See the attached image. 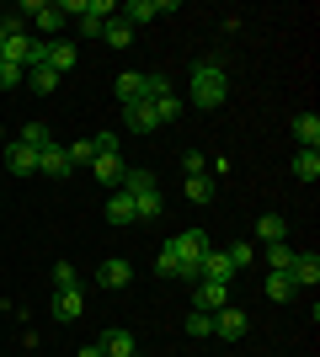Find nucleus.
<instances>
[{
  "mask_svg": "<svg viewBox=\"0 0 320 357\" xmlns=\"http://www.w3.org/2000/svg\"><path fill=\"white\" fill-rule=\"evenodd\" d=\"M187 96L192 107H224L229 96V75H224V59H198L187 70Z\"/></svg>",
  "mask_w": 320,
  "mask_h": 357,
  "instance_id": "obj_1",
  "label": "nucleus"
},
{
  "mask_svg": "<svg viewBox=\"0 0 320 357\" xmlns=\"http://www.w3.org/2000/svg\"><path fill=\"white\" fill-rule=\"evenodd\" d=\"M171 256H176V278H187V283H198L203 278V256L213 251V240L203 235V229H182L176 240H166Z\"/></svg>",
  "mask_w": 320,
  "mask_h": 357,
  "instance_id": "obj_2",
  "label": "nucleus"
},
{
  "mask_svg": "<svg viewBox=\"0 0 320 357\" xmlns=\"http://www.w3.org/2000/svg\"><path fill=\"white\" fill-rule=\"evenodd\" d=\"M118 16L128 22V27H144V22H155V16H176V0H123Z\"/></svg>",
  "mask_w": 320,
  "mask_h": 357,
  "instance_id": "obj_3",
  "label": "nucleus"
},
{
  "mask_svg": "<svg viewBox=\"0 0 320 357\" xmlns=\"http://www.w3.org/2000/svg\"><path fill=\"white\" fill-rule=\"evenodd\" d=\"M245 331H251V314L245 310H235V304L213 310V336H219V342H241Z\"/></svg>",
  "mask_w": 320,
  "mask_h": 357,
  "instance_id": "obj_4",
  "label": "nucleus"
},
{
  "mask_svg": "<svg viewBox=\"0 0 320 357\" xmlns=\"http://www.w3.org/2000/svg\"><path fill=\"white\" fill-rule=\"evenodd\" d=\"M229 304V283H213V278H203V283H192V310L213 314V310H224Z\"/></svg>",
  "mask_w": 320,
  "mask_h": 357,
  "instance_id": "obj_5",
  "label": "nucleus"
},
{
  "mask_svg": "<svg viewBox=\"0 0 320 357\" xmlns=\"http://www.w3.org/2000/svg\"><path fill=\"white\" fill-rule=\"evenodd\" d=\"M128 283H134V261L107 256L102 267H96V288H112V294H118V288H128Z\"/></svg>",
  "mask_w": 320,
  "mask_h": 357,
  "instance_id": "obj_6",
  "label": "nucleus"
},
{
  "mask_svg": "<svg viewBox=\"0 0 320 357\" xmlns=\"http://www.w3.org/2000/svg\"><path fill=\"white\" fill-rule=\"evenodd\" d=\"M112 91H118L123 107H128V102H150V75H144V70H123Z\"/></svg>",
  "mask_w": 320,
  "mask_h": 357,
  "instance_id": "obj_7",
  "label": "nucleus"
},
{
  "mask_svg": "<svg viewBox=\"0 0 320 357\" xmlns=\"http://www.w3.org/2000/svg\"><path fill=\"white\" fill-rule=\"evenodd\" d=\"M86 314V288H54V320H80Z\"/></svg>",
  "mask_w": 320,
  "mask_h": 357,
  "instance_id": "obj_8",
  "label": "nucleus"
},
{
  "mask_svg": "<svg viewBox=\"0 0 320 357\" xmlns=\"http://www.w3.org/2000/svg\"><path fill=\"white\" fill-rule=\"evenodd\" d=\"M38 171H43V176H54V181L75 176V165H70V155H64V144H48V149H38Z\"/></svg>",
  "mask_w": 320,
  "mask_h": 357,
  "instance_id": "obj_9",
  "label": "nucleus"
},
{
  "mask_svg": "<svg viewBox=\"0 0 320 357\" xmlns=\"http://www.w3.org/2000/svg\"><path fill=\"white\" fill-rule=\"evenodd\" d=\"M123 171H128V165H123V155H96V160H91L96 187H112V192L123 187Z\"/></svg>",
  "mask_w": 320,
  "mask_h": 357,
  "instance_id": "obj_10",
  "label": "nucleus"
},
{
  "mask_svg": "<svg viewBox=\"0 0 320 357\" xmlns=\"http://www.w3.org/2000/svg\"><path fill=\"white\" fill-rule=\"evenodd\" d=\"M289 278H294V288H315V283H320V256H315V251H294Z\"/></svg>",
  "mask_w": 320,
  "mask_h": 357,
  "instance_id": "obj_11",
  "label": "nucleus"
},
{
  "mask_svg": "<svg viewBox=\"0 0 320 357\" xmlns=\"http://www.w3.org/2000/svg\"><path fill=\"white\" fill-rule=\"evenodd\" d=\"M32 43H38V38H32L27 27H11L6 48H0V59H11V64H22V70H27V59H32Z\"/></svg>",
  "mask_w": 320,
  "mask_h": 357,
  "instance_id": "obj_12",
  "label": "nucleus"
},
{
  "mask_svg": "<svg viewBox=\"0 0 320 357\" xmlns=\"http://www.w3.org/2000/svg\"><path fill=\"white\" fill-rule=\"evenodd\" d=\"M96 347H102V357H134V352H139L134 331H123V326H112V331H107V336H102Z\"/></svg>",
  "mask_w": 320,
  "mask_h": 357,
  "instance_id": "obj_13",
  "label": "nucleus"
},
{
  "mask_svg": "<svg viewBox=\"0 0 320 357\" xmlns=\"http://www.w3.org/2000/svg\"><path fill=\"white\" fill-rule=\"evenodd\" d=\"M6 165H11V176H38V149H27V144H6Z\"/></svg>",
  "mask_w": 320,
  "mask_h": 357,
  "instance_id": "obj_14",
  "label": "nucleus"
},
{
  "mask_svg": "<svg viewBox=\"0 0 320 357\" xmlns=\"http://www.w3.org/2000/svg\"><path fill=\"white\" fill-rule=\"evenodd\" d=\"M166 213V197H160V187H150V192H139L134 197V224H155Z\"/></svg>",
  "mask_w": 320,
  "mask_h": 357,
  "instance_id": "obj_15",
  "label": "nucleus"
},
{
  "mask_svg": "<svg viewBox=\"0 0 320 357\" xmlns=\"http://www.w3.org/2000/svg\"><path fill=\"white\" fill-rule=\"evenodd\" d=\"M123 123H128L134 134H155V128H160V123H155V107H150V102H128V107H123Z\"/></svg>",
  "mask_w": 320,
  "mask_h": 357,
  "instance_id": "obj_16",
  "label": "nucleus"
},
{
  "mask_svg": "<svg viewBox=\"0 0 320 357\" xmlns=\"http://www.w3.org/2000/svg\"><path fill=\"white\" fill-rule=\"evenodd\" d=\"M107 224H118V229H128V224H134V197L123 192V187L107 197Z\"/></svg>",
  "mask_w": 320,
  "mask_h": 357,
  "instance_id": "obj_17",
  "label": "nucleus"
},
{
  "mask_svg": "<svg viewBox=\"0 0 320 357\" xmlns=\"http://www.w3.org/2000/svg\"><path fill=\"white\" fill-rule=\"evenodd\" d=\"M16 144H27V149H48V144H54V128H48L43 118H32V123H22Z\"/></svg>",
  "mask_w": 320,
  "mask_h": 357,
  "instance_id": "obj_18",
  "label": "nucleus"
},
{
  "mask_svg": "<svg viewBox=\"0 0 320 357\" xmlns=\"http://www.w3.org/2000/svg\"><path fill=\"white\" fill-rule=\"evenodd\" d=\"M257 240H261V245L289 240V224H283V213H261V219H257Z\"/></svg>",
  "mask_w": 320,
  "mask_h": 357,
  "instance_id": "obj_19",
  "label": "nucleus"
},
{
  "mask_svg": "<svg viewBox=\"0 0 320 357\" xmlns=\"http://www.w3.org/2000/svg\"><path fill=\"white\" fill-rule=\"evenodd\" d=\"M182 192H187V203H198V208H203V203H213V197H219V181H213V176H187Z\"/></svg>",
  "mask_w": 320,
  "mask_h": 357,
  "instance_id": "obj_20",
  "label": "nucleus"
},
{
  "mask_svg": "<svg viewBox=\"0 0 320 357\" xmlns=\"http://www.w3.org/2000/svg\"><path fill=\"white\" fill-rule=\"evenodd\" d=\"M294 139H299V149L320 144V118H315V112H299V118H294Z\"/></svg>",
  "mask_w": 320,
  "mask_h": 357,
  "instance_id": "obj_21",
  "label": "nucleus"
},
{
  "mask_svg": "<svg viewBox=\"0 0 320 357\" xmlns=\"http://www.w3.org/2000/svg\"><path fill=\"white\" fill-rule=\"evenodd\" d=\"M102 43L107 48H128L134 43V27H128L123 16H112V22H102Z\"/></svg>",
  "mask_w": 320,
  "mask_h": 357,
  "instance_id": "obj_22",
  "label": "nucleus"
},
{
  "mask_svg": "<svg viewBox=\"0 0 320 357\" xmlns=\"http://www.w3.org/2000/svg\"><path fill=\"white\" fill-rule=\"evenodd\" d=\"M203 278H213V283H229V278H235L229 256H224V251H208V256H203ZM203 278H198V283H203Z\"/></svg>",
  "mask_w": 320,
  "mask_h": 357,
  "instance_id": "obj_23",
  "label": "nucleus"
},
{
  "mask_svg": "<svg viewBox=\"0 0 320 357\" xmlns=\"http://www.w3.org/2000/svg\"><path fill=\"white\" fill-rule=\"evenodd\" d=\"M150 107H155V123H160V128L182 118V96H176V91H166V96H155Z\"/></svg>",
  "mask_w": 320,
  "mask_h": 357,
  "instance_id": "obj_24",
  "label": "nucleus"
},
{
  "mask_svg": "<svg viewBox=\"0 0 320 357\" xmlns=\"http://www.w3.org/2000/svg\"><path fill=\"white\" fill-rule=\"evenodd\" d=\"M294 294H299V288H294L289 272H267V298H273V304H289Z\"/></svg>",
  "mask_w": 320,
  "mask_h": 357,
  "instance_id": "obj_25",
  "label": "nucleus"
},
{
  "mask_svg": "<svg viewBox=\"0 0 320 357\" xmlns=\"http://www.w3.org/2000/svg\"><path fill=\"white\" fill-rule=\"evenodd\" d=\"M294 176L299 181H320V149H299V155H294Z\"/></svg>",
  "mask_w": 320,
  "mask_h": 357,
  "instance_id": "obj_26",
  "label": "nucleus"
},
{
  "mask_svg": "<svg viewBox=\"0 0 320 357\" xmlns=\"http://www.w3.org/2000/svg\"><path fill=\"white\" fill-rule=\"evenodd\" d=\"M59 80H64V75H54L48 64H43V70H27V86L38 91V96H54V91H59Z\"/></svg>",
  "mask_w": 320,
  "mask_h": 357,
  "instance_id": "obj_27",
  "label": "nucleus"
},
{
  "mask_svg": "<svg viewBox=\"0 0 320 357\" xmlns=\"http://www.w3.org/2000/svg\"><path fill=\"white\" fill-rule=\"evenodd\" d=\"M224 256H229V267L241 272V267H251V261H257V245H251V240H235V245H224Z\"/></svg>",
  "mask_w": 320,
  "mask_h": 357,
  "instance_id": "obj_28",
  "label": "nucleus"
},
{
  "mask_svg": "<svg viewBox=\"0 0 320 357\" xmlns=\"http://www.w3.org/2000/svg\"><path fill=\"white\" fill-rule=\"evenodd\" d=\"M289 267H294V251H289V240L267 245V272H289Z\"/></svg>",
  "mask_w": 320,
  "mask_h": 357,
  "instance_id": "obj_29",
  "label": "nucleus"
},
{
  "mask_svg": "<svg viewBox=\"0 0 320 357\" xmlns=\"http://www.w3.org/2000/svg\"><path fill=\"white\" fill-rule=\"evenodd\" d=\"M64 155H70V165L80 171V165H91V160H96V144H91V139H75V144H64Z\"/></svg>",
  "mask_w": 320,
  "mask_h": 357,
  "instance_id": "obj_30",
  "label": "nucleus"
},
{
  "mask_svg": "<svg viewBox=\"0 0 320 357\" xmlns=\"http://www.w3.org/2000/svg\"><path fill=\"white\" fill-rule=\"evenodd\" d=\"M16 86H27V70L11 59H0V91H16Z\"/></svg>",
  "mask_w": 320,
  "mask_h": 357,
  "instance_id": "obj_31",
  "label": "nucleus"
},
{
  "mask_svg": "<svg viewBox=\"0 0 320 357\" xmlns=\"http://www.w3.org/2000/svg\"><path fill=\"white\" fill-rule=\"evenodd\" d=\"M187 336H198V342H203V336H213V314L192 310V314H187Z\"/></svg>",
  "mask_w": 320,
  "mask_h": 357,
  "instance_id": "obj_32",
  "label": "nucleus"
},
{
  "mask_svg": "<svg viewBox=\"0 0 320 357\" xmlns=\"http://www.w3.org/2000/svg\"><path fill=\"white\" fill-rule=\"evenodd\" d=\"M54 288H80V272L70 261H54Z\"/></svg>",
  "mask_w": 320,
  "mask_h": 357,
  "instance_id": "obj_33",
  "label": "nucleus"
},
{
  "mask_svg": "<svg viewBox=\"0 0 320 357\" xmlns=\"http://www.w3.org/2000/svg\"><path fill=\"white\" fill-rule=\"evenodd\" d=\"M182 171L187 176H208V160H203L198 149H182Z\"/></svg>",
  "mask_w": 320,
  "mask_h": 357,
  "instance_id": "obj_34",
  "label": "nucleus"
},
{
  "mask_svg": "<svg viewBox=\"0 0 320 357\" xmlns=\"http://www.w3.org/2000/svg\"><path fill=\"white\" fill-rule=\"evenodd\" d=\"M155 272H160V278H176V256H171V245H160V256H155Z\"/></svg>",
  "mask_w": 320,
  "mask_h": 357,
  "instance_id": "obj_35",
  "label": "nucleus"
},
{
  "mask_svg": "<svg viewBox=\"0 0 320 357\" xmlns=\"http://www.w3.org/2000/svg\"><path fill=\"white\" fill-rule=\"evenodd\" d=\"M75 357H102V347H96V342H91V347H80V352H75Z\"/></svg>",
  "mask_w": 320,
  "mask_h": 357,
  "instance_id": "obj_36",
  "label": "nucleus"
},
{
  "mask_svg": "<svg viewBox=\"0 0 320 357\" xmlns=\"http://www.w3.org/2000/svg\"><path fill=\"white\" fill-rule=\"evenodd\" d=\"M0 16H6V11H0Z\"/></svg>",
  "mask_w": 320,
  "mask_h": 357,
  "instance_id": "obj_37",
  "label": "nucleus"
},
{
  "mask_svg": "<svg viewBox=\"0 0 320 357\" xmlns=\"http://www.w3.org/2000/svg\"><path fill=\"white\" fill-rule=\"evenodd\" d=\"M134 357H139V352H134Z\"/></svg>",
  "mask_w": 320,
  "mask_h": 357,
  "instance_id": "obj_38",
  "label": "nucleus"
}]
</instances>
